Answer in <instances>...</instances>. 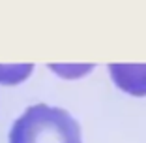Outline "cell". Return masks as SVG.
Returning a JSON list of instances; mask_svg holds the SVG:
<instances>
[{
    "label": "cell",
    "mask_w": 146,
    "mask_h": 143,
    "mask_svg": "<svg viewBox=\"0 0 146 143\" xmlns=\"http://www.w3.org/2000/svg\"><path fill=\"white\" fill-rule=\"evenodd\" d=\"M9 143H82L81 126L66 109L36 104L13 122Z\"/></svg>",
    "instance_id": "1"
},
{
    "label": "cell",
    "mask_w": 146,
    "mask_h": 143,
    "mask_svg": "<svg viewBox=\"0 0 146 143\" xmlns=\"http://www.w3.org/2000/svg\"><path fill=\"white\" fill-rule=\"evenodd\" d=\"M116 87L131 96H146V64H109Z\"/></svg>",
    "instance_id": "2"
}]
</instances>
